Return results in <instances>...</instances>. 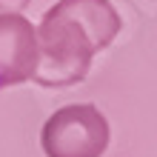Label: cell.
Masks as SVG:
<instances>
[{"label": "cell", "mask_w": 157, "mask_h": 157, "mask_svg": "<svg viewBox=\"0 0 157 157\" xmlns=\"http://www.w3.org/2000/svg\"><path fill=\"white\" fill-rule=\"evenodd\" d=\"M123 29L112 0H57L34 26L37 69L32 80L43 89L83 83L97 52L109 49Z\"/></svg>", "instance_id": "cell-1"}, {"label": "cell", "mask_w": 157, "mask_h": 157, "mask_svg": "<svg viewBox=\"0 0 157 157\" xmlns=\"http://www.w3.org/2000/svg\"><path fill=\"white\" fill-rule=\"evenodd\" d=\"M109 140V120L91 103H71L57 109L40 132L46 157H103Z\"/></svg>", "instance_id": "cell-2"}, {"label": "cell", "mask_w": 157, "mask_h": 157, "mask_svg": "<svg viewBox=\"0 0 157 157\" xmlns=\"http://www.w3.org/2000/svg\"><path fill=\"white\" fill-rule=\"evenodd\" d=\"M29 0H0V12H23Z\"/></svg>", "instance_id": "cell-4"}, {"label": "cell", "mask_w": 157, "mask_h": 157, "mask_svg": "<svg viewBox=\"0 0 157 157\" xmlns=\"http://www.w3.org/2000/svg\"><path fill=\"white\" fill-rule=\"evenodd\" d=\"M37 69V37L20 12H0V89L29 83Z\"/></svg>", "instance_id": "cell-3"}]
</instances>
